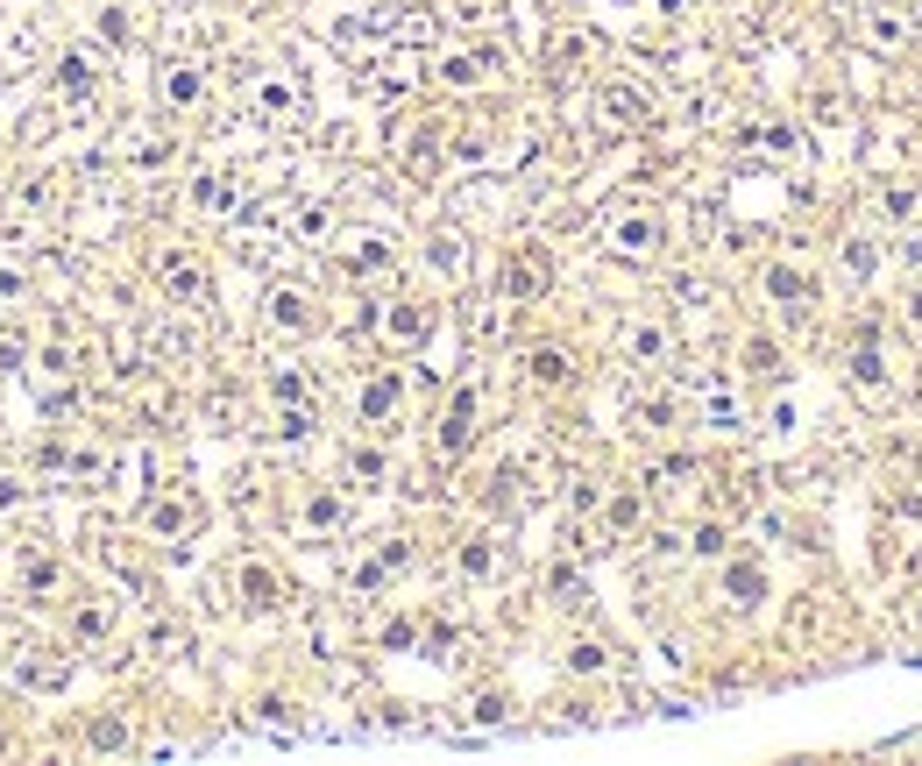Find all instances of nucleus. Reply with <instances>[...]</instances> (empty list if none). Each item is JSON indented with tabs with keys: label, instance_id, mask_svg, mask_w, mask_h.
<instances>
[{
	"label": "nucleus",
	"instance_id": "cd10ccee",
	"mask_svg": "<svg viewBox=\"0 0 922 766\" xmlns=\"http://www.w3.org/2000/svg\"><path fill=\"white\" fill-rule=\"evenodd\" d=\"M121 738H128V731H121L114 717H100V724H93V745H121Z\"/></svg>",
	"mask_w": 922,
	"mask_h": 766
},
{
	"label": "nucleus",
	"instance_id": "2eb2a0df",
	"mask_svg": "<svg viewBox=\"0 0 922 766\" xmlns=\"http://www.w3.org/2000/svg\"><path fill=\"white\" fill-rule=\"evenodd\" d=\"M532 376L561 391V383H568V355H561V348H540V355H532Z\"/></svg>",
	"mask_w": 922,
	"mask_h": 766
},
{
	"label": "nucleus",
	"instance_id": "a211bd4d",
	"mask_svg": "<svg viewBox=\"0 0 922 766\" xmlns=\"http://www.w3.org/2000/svg\"><path fill=\"white\" fill-rule=\"evenodd\" d=\"M440 79H447V86H476V79H483V64H476V57H447V64H440Z\"/></svg>",
	"mask_w": 922,
	"mask_h": 766
},
{
	"label": "nucleus",
	"instance_id": "4be33fe9",
	"mask_svg": "<svg viewBox=\"0 0 922 766\" xmlns=\"http://www.w3.org/2000/svg\"><path fill=\"white\" fill-rule=\"evenodd\" d=\"M256 114H291V86H263L256 93Z\"/></svg>",
	"mask_w": 922,
	"mask_h": 766
},
{
	"label": "nucleus",
	"instance_id": "423d86ee",
	"mask_svg": "<svg viewBox=\"0 0 922 766\" xmlns=\"http://www.w3.org/2000/svg\"><path fill=\"white\" fill-rule=\"evenodd\" d=\"M433 320H426V305H391V320H383V334L391 341H419Z\"/></svg>",
	"mask_w": 922,
	"mask_h": 766
},
{
	"label": "nucleus",
	"instance_id": "bb28decb",
	"mask_svg": "<svg viewBox=\"0 0 922 766\" xmlns=\"http://www.w3.org/2000/svg\"><path fill=\"white\" fill-rule=\"evenodd\" d=\"M568 660H575V667H582V674H596V667H603V646H575V653H568Z\"/></svg>",
	"mask_w": 922,
	"mask_h": 766
},
{
	"label": "nucleus",
	"instance_id": "412c9836",
	"mask_svg": "<svg viewBox=\"0 0 922 766\" xmlns=\"http://www.w3.org/2000/svg\"><path fill=\"white\" fill-rule=\"evenodd\" d=\"M632 355H639V362L667 355V334H660V327H632Z\"/></svg>",
	"mask_w": 922,
	"mask_h": 766
},
{
	"label": "nucleus",
	"instance_id": "c756f323",
	"mask_svg": "<svg viewBox=\"0 0 922 766\" xmlns=\"http://www.w3.org/2000/svg\"><path fill=\"white\" fill-rule=\"evenodd\" d=\"M915 618H922V610H915Z\"/></svg>",
	"mask_w": 922,
	"mask_h": 766
},
{
	"label": "nucleus",
	"instance_id": "0eeeda50",
	"mask_svg": "<svg viewBox=\"0 0 922 766\" xmlns=\"http://www.w3.org/2000/svg\"><path fill=\"white\" fill-rule=\"evenodd\" d=\"M724 589H731V603H759L766 596V575L752 561H738V568H724Z\"/></svg>",
	"mask_w": 922,
	"mask_h": 766
},
{
	"label": "nucleus",
	"instance_id": "6ab92c4d",
	"mask_svg": "<svg viewBox=\"0 0 922 766\" xmlns=\"http://www.w3.org/2000/svg\"><path fill=\"white\" fill-rule=\"evenodd\" d=\"M852 376L866 383V391L880 383V348H873V341H859V355H852Z\"/></svg>",
	"mask_w": 922,
	"mask_h": 766
},
{
	"label": "nucleus",
	"instance_id": "f03ea898",
	"mask_svg": "<svg viewBox=\"0 0 922 766\" xmlns=\"http://www.w3.org/2000/svg\"><path fill=\"white\" fill-rule=\"evenodd\" d=\"M653 242H660V227L653 220H618V227H610V249H618V256H653Z\"/></svg>",
	"mask_w": 922,
	"mask_h": 766
},
{
	"label": "nucleus",
	"instance_id": "aec40b11",
	"mask_svg": "<svg viewBox=\"0 0 922 766\" xmlns=\"http://www.w3.org/2000/svg\"><path fill=\"white\" fill-rule=\"evenodd\" d=\"M433 270H440V277L461 270V242H454V235H433Z\"/></svg>",
	"mask_w": 922,
	"mask_h": 766
},
{
	"label": "nucleus",
	"instance_id": "c85d7f7f",
	"mask_svg": "<svg viewBox=\"0 0 922 766\" xmlns=\"http://www.w3.org/2000/svg\"><path fill=\"white\" fill-rule=\"evenodd\" d=\"M908 320H915V334H922V291H915V298H908Z\"/></svg>",
	"mask_w": 922,
	"mask_h": 766
},
{
	"label": "nucleus",
	"instance_id": "b1692460",
	"mask_svg": "<svg viewBox=\"0 0 922 766\" xmlns=\"http://www.w3.org/2000/svg\"><path fill=\"white\" fill-rule=\"evenodd\" d=\"M298 235L320 242V235H327V206H305V213H298Z\"/></svg>",
	"mask_w": 922,
	"mask_h": 766
},
{
	"label": "nucleus",
	"instance_id": "9b49d317",
	"mask_svg": "<svg viewBox=\"0 0 922 766\" xmlns=\"http://www.w3.org/2000/svg\"><path fill=\"white\" fill-rule=\"evenodd\" d=\"M391 405H398V376H376L369 391H362V419H383Z\"/></svg>",
	"mask_w": 922,
	"mask_h": 766
},
{
	"label": "nucleus",
	"instance_id": "39448f33",
	"mask_svg": "<svg viewBox=\"0 0 922 766\" xmlns=\"http://www.w3.org/2000/svg\"><path fill=\"white\" fill-rule=\"evenodd\" d=\"M270 320H277L284 334H298V327H313V305H305L298 291H270Z\"/></svg>",
	"mask_w": 922,
	"mask_h": 766
},
{
	"label": "nucleus",
	"instance_id": "6e6552de",
	"mask_svg": "<svg viewBox=\"0 0 922 766\" xmlns=\"http://www.w3.org/2000/svg\"><path fill=\"white\" fill-rule=\"evenodd\" d=\"M164 291H171V298H199V291H206V284H199V263L171 256V263H164Z\"/></svg>",
	"mask_w": 922,
	"mask_h": 766
},
{
	"label": "nucleus",
	"instance_id": "1a4fd4ad",
	"mask_svg": "<svg viewBox=\"0 0 922 766\" xmlns=\"http://www.w3.org/2000/svg\"><path fill=\"white\" fill-rule=\"evenodd\" d=\"M57 86H64L71 100H86V93H93V64H86V57H64V64H57Z\"/></svg>",
	"mask_w": 922,
	"mask_h": 766
},
{
	"label": "nucleus",
	"instance_id": "5701e85b",
	"mask_svg": "<svg viewBox=\"0 0 922 766\" xmlns=\"http://www.w3.org/2000/svg\"><path fill=\"white\" fill-rule=\"evenodd\" d=\"M461 575H490V547H483V540L461 547Z\"/></svg>",
	"mask_w": 922,
	"mask_h": 766
},
{
	"label": "nucleus",
	"instance_id": "7ed1b4c3",
	"mask_svg": "<svg viewBox=\"0 0 922 766\" xmlns=\"http://www.w3.org/2000/svg\"><path fill=\"white\" fill-rule=\"evenodd\" d=\"M469 419H476V391H454V412H447V426H440V447H447V454L469 447Z\"/></svg>",
	"mask_w": 922,
	"mask_h": 766
},
{
	"label": "nucleus",
	"instance_id": "f8f14e48",
	"mask_svg": "<svg viewBox=\"0 0 922 766\" xmlns=\"http://www.w3.org/2000/svg\"><path fill=\"white\" fill-rule=\"evenodd\" d=\"M242 596H249L256 610H270V603H277V575H270V568H242Z\"/></svg>",
	"mask_w": 922,
	"mask_h": 766
},
{
	"label": "nucleus",
	"instance_id": "393cba45",
	"mask_svg": "<svg viewBox=\"0 0 922 766\" xmlns=\"http://www.w3.org/2000/svg\"><path fill=\"white\" fill-rule=\"evenodd\" d=\"M696 554H724V525H703L696 532Z\"/></svg>",
	"mask_w": 922,
	"mask_h": 766
},
{
	"label": "nucleus",
	"instance_id": "ddd939ff",
	"mask_svg": "<svg viewBox=\"0 0 922 766\" xmlns=\"http://www.w3.org/2000/svg\"><path fill=\"white\" fill-rule=\"evenodd\" d=\"M603 114H618V121H639V114H646V100H639L632 86H603Z\"/></svg>",
	"mask_w": 922,
	"mask_h": 766
},
{
	"label": "nucleus",
	"instance_id": "20e7f679",
	"mask_svg": "<svg viewBox=\"0 0 922 766\" xmlns=\"http://www.w3.org/2000/svg\"><path fill=\"white\" fill-rule=\"evenodd\" d=\"M348 270H355V277H376V270H391V242H383V235H362V242L348 249Z\"/></svg>",
	"mask_w": 922,
	"mask_h": 766
},
{
	"label": "nucleus",
	"instance_id": "f257e3e1",
	"mask_svg": "<svg viewBox=\"0 0 922 766\" xmlns=\"http://www.w3.org/2000/svg\"><path fill=\"white\" fill-rule=\"evenodd\" d=\"M540 284H547V263H540V249H518V256L504 263V277H497V291H504V298H532Z\"/></svg>",
	"mask_w": 922,
	"mask_h": 766
},
{
	"label": "nucleus",
	"instance_id": "4468645a",
	"mask_svg": "<svg viewBox=\"0 0 922 766\" xmlns=\"http://www.w3.org/2000/svg\"><path fill=\"white\" fill-rule=\"evenodd\" d=\"M192 199H199L206 213H227V206H235V185H227V178H199V185H192Z\"/></svg>",
	"mask_w": 922,
	"mask_h": 766
},
{
	"label": "nucleus",
	"instance_id": "9d476101",
	"mask_svg": "<svg viewBox=\"0 0 922 766\" xmlns=\"http://www.w3.org/2000/svg\"><path fill=\"white\" fill-rule=\"evenodd\" d=\"M164 93H171V107H192V100L206 93V79H199V71H192V64H178V71H171V79H164Z\"/></svg>",
	"mask_w": 922,
	"mask_h": 766
},
{
	"label": "nucleus",
	"instance_id": "f3484780",
	"mask_svg": "<svg viewBox=\"0 0 922 766\" xmlns=\"http://www.w3.org/2000/svg\"><path fill=\"white\" fill-rule=\"evenodd\" d=\"M880 213H887V220H915V213H922V199H915L908 185H901V192L887 185V192H880Z\"/></svg>",
	"mask_w": 922,
	"mask_h": 766
},
{
	"label": "nucleus",
	"instance_id": "dca6fc26",
	"mask_svg": "<svg viewBox=\"0 0 922 766\" xmlns=\"http://www.w3.org/2000/svg\"><path fill=\"white\" fill-rule=\"evenodd\" d=\"M766 291L788 298V305H802V298H809V277H802V270H774V277H766Z\"/></svg>",
	"mask_w": 922,
	"mask_h": 766
},
{
	"label": "nucleus",
	"instance_id": "a878e982",
	"mask_svg": "<svg viewBox=\"0 0 922 766\" xmlns=\"http://www.w3.org/2000/svg\"><path fill=\"white\" fill-rule=\"evenodd\" d=\"M844 256H852V277H866V270H873V242H852Z\"/></svg>",
	"mask_w": 922,
	"mask_h": 766
}]
</instances>
